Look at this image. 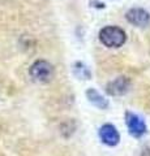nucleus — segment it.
Returning a JSON list of instances; mask_svg holds the SVG:
<instances>
[{"label":"nucleus","mask_w":150,"mask_h":156,"mask_svg":"<svg viewBox=\"0 0 150 156\" xmlns=\"http://www.w3.org/2000/svg\"><path fill=\"white\" fill-rule=\"evenodd\" d=\"M99 41L108 48H119L127 41V34L119 26H104L99 31Z\"/></svg>","instance_id":"obj_1"},{"label":"nucleus","mask_w":150,"mask_h":156,"mask_svg":"<svg viewBox=\"0 0 150 156\" xmlns=\"http://www.w3.org/2000/svg\"><path fill=\"white\" fill-rule=\"evenodd\" d=\"M29 74L33 78V81L38 83H47L55 76V69L52 64L46 60H37L29 68Z\"/></svg>","instance_id":"obj_2"},{"label":"nucleus","mask_w":150,"mask_h":156,"mask_svg":"<svg viewBox=\"0 0 150 156\" xmlns=\"http://www.w3.org/2000/svg\"><path fill=\"white\" fill-rule=\"evenodd\" d=\"M125 124H127L129 134L134 138H140L146 133V125H145L144 120L133 112H125Z\"/></svg>","instance_id":"obj_3"},{"label":"nucleus","mask_w":150,"mask_h":156,"mask_svg":"<svg viewBox=\"0 0 150 156\" xmlns=\"http://www.w3.org/2000/svg\"><path fill=\"white\" fill-rule=\"evenodd\" d=\"M130 87V80L128 77H118L106 86V92L111 96H120L127 94Z\"/></svg>","instance_id":"obj_4"},{"label":"nucleus","mask_w":150,"mask_h":156,"mask_svg":"<svg viewBox=\"0 0 150 156\" xmlns=\"http://www.w3.org/2000/svg\"><path fill=\"white\" fill-rule=\"evenodd\" d=\"M125 18L129 23L138 27H145L150 23V14L142 8H132L125 13Z\"/></svg>","instance_id":"obj_5"},{"label":"nucleus","mask_w":150,"mask_h":156,"mask_svg":"<svg viewBox=\"0 0 150 156\" xmlns=\"http://www.w3.org/2000/svg\"><path fill=\"white\" fill-rule=\"evenodd\" d=\"M99 138L101 140L110 146V147H114L120 142V134L119 131L116 130V128L112 124H104L99 128Z\"/></svg>","instance_id":"obj_6"},{"label":"nucleus","mask_w":150,"mask_h":156,"mask_svg":"<svg viewBox=\"0 0 150 156\" xmlns=\"http://www.w3.org/2000/svg\"><path fill=\"white\" fill-rule=\"evenodd\" d=\"M86 98H88V100L93 105H95L97 108H99V109H107L108 108V100L106 99L102 94H99L95 89H93V87L86 90Z\"/></svg>","instance_id":"obj_7"},{"label":"nucleus","mask_w":150,"mask_h":156,"mask_svg":"<svg viewBox=\"0 0 150 156\" xmlns=\"http://www.w3.org/2000/svg\"><path fill=\"white\" fill-rule=\"evenodd\" d=\"M73 73H75V76L77 78H80V80H90L91 78V72L89 70V68L81 61L75 62Z\"/></svg>","instance_id":"obj_8"}]
</instances>
